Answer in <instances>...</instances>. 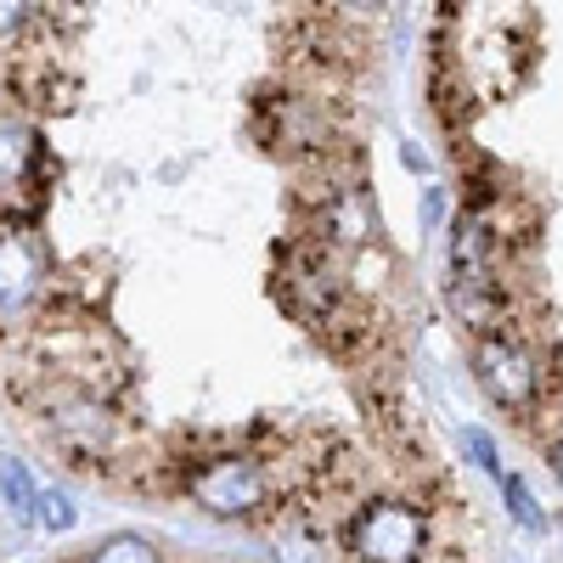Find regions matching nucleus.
Segmentation results:
<instances>
[{
	"instance_id": "nucleus-1",
	"label": "nucleus",
	"mask_w": 563,
	"mask_h": 563,
	"mask_svg": "<svg viewBox=\"0 0 563 563\" xmlns=\"http://www.w3.org/2000/svg\"><path fill=\"white\" fill-rule=\"evenodd\" d=\"M180 467V496H192L209 519H225V525H260L282 507V479L276 467L243 445H225V451H209V456H175Z\"/></svg>"
},
{
	"instance_id": "nucleus-2",
	"label": "nucleus",
	"mask_w": 563,
	"mask_h": 563,
	"mask_svg": "<svg viewBox=\"0 0 563 563\" xmlns=\"http://www.w3.org/2000/svg\"><path fill=\"white\" fill-rule=\"evenodd\" d=\"M474 378L501 411H512L519 422H541L547 406L558 400V378L547 372L541 350L519 333H507V327L474 339Z\"/></svg>"
},
{
	"instance_id": "nucleus-3",
	"label": "nucleus",
	"mask_w": 563,
	"mask_h": 563,
	"mask_svg": "<svg viewBox=\"0 0 563 563\" xmlns=\"http://www.w3.org/2000/svg\"><path fill=\"white\" fill-rule=\"evenodd\" d=\"M350 271H344V254H333L327 243H316L310 231H294L276 254V299L299 327H316L333 316L344 299H350Z\"/></svg>"
},
{
	"instance_id": "nucleus-4",
	"label": "nucleus",
	"mask_w": 563,
	"mask_h": 563,
	"mask_svg": "<svg viewBox=\"0 0 563 563\" xmlns=\"http://www.w3.org/2000/svg\"><path fill=\"white\" fill-rule=\"evenodd\" d=\"M350 558H378V563H406L434 552V512L417 496H366L339 541Z\"/></svg>"
},
{
	"instance_id": "nucleus-5",
	"label": "nucleus",
	"mask_w": 563,
	"mask_h": 563,
	"mask_svg": "<svg viewBox=\"0 0 563 563\" xmlns=\"http://www.w3.org/2000/svg\"><path fill=\"white\" fill-rule=\"evenodd\" d=\"M429 102H434V119L456 135L467 119H474V90L462 85V74L451 68V63H440L434 68V79H429Z\"/></svg>"
},
{
	"instance_id": "nucleus-6",
	"label": "nucleus",
	"mask_w": 563,
	"mask_h": 563,
	"mask_svg": "<svg viewBox=\"0 0 563 563\" xmlns=\"http://www.w3.org/2000/svg\"><path fill=\"white\" fill-rule=\"evenodd\" d=\"M85 558H102V563H130V558H158V547L147 541V536H108V541H97Z\"/></svg>"
},
{
	"instance_id": "nucleus-7",
	"label": "nucleus",
	"mask_w": 563,
	"mask_h": 563,
	"mask_svg": "<svg viewBox=\"0 0 563 563\" xmlns=\"http://www.w3.org/2000/svg\"><path fill=\"white\" fill-rule=\"evenodd\" d=\"M501 496H507V507H512V519H519L525 530H547V519H541V507H536V496L525 490V479H512V474H501Z\"/></svg>"
},
{
	"instance_id": "nucleus-8",
	"label": "nucleus",
	"mask_w": 563,
	"mask_h": 563,
	"mask_svg": "<svg viewBox=\"0 0 563 563\" xmlns=\"http://www.w3.org/2000/svg\"><path fill=\"white\" fill-rule=\"evenodd\" d=\"M34 507H40V525L45 530H68L74 525V501L68 496H40Z\"/></svg>"
},
{
	"instance_id": "nucleus-9",
	"label": "nucleus",
	"mask_w": 563,
	"mask_h": 563,
	"mask_svg": "<svg viewBox=\"0 0 563 563\" xmlns=\"http://www.w3.org/2000/svg\"><path fill=\"white\" fill-rule=\"evenodd\" d=\"M7 507L29 512V474H23V467H7Z\"/></svg>"
},
{
	"instance_id": "nucleus-10",
	"label": "nucleus",
	"mask_w": 563,
	"mask_h": 563,
	"mask_svg": "<svg viewBox=\"0 0 563 563\" xmlns=\"http://www.w3.org/2000/svg\"><path fill=\"white\" fill-rule=\"evenodd\" d=\"M462 440H467V451H474V456H479V462H485V467H490V474H496V479H501V462H496V445H490V440H485V434H479V429H467V434H462Z\"/></svg>"
},
{
	"instance_id": "nucleus-11",
	"label": "nucleus",
	"mask_w": 563,
	"mask_h": 563,
	"mask_svg": "<svg viewBox=\"0 0 563 563\" xmlns=\"http://www.w3.org/2000/svg\"><path fill=\"white\" fill-rule=\"evenodd\" d=\"M547 462H552V474H558V485H563V434L547 445Z\"/></svg>"
}]
</instances>
